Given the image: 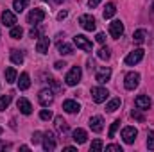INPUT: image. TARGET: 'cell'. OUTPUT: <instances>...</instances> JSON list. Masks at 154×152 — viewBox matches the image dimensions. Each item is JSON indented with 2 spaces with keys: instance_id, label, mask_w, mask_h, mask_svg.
Listing matches in <instances>:
<instances>
[{
  "instance_id": "obj_10",
  "label": "cell",
  "mask_w": 154,
  "mask_h": 152,
  "mask_svg": "<svg viewBox=\"0 0 154 152\" xmlns=\"http://www.w3.org/2000/svg\"><path fill=\"white\" fill-rule=\"evenodd\" d=\"M151 99L147 97V95H138L136 99H134V106H136V109H140V111H147V109H151Z\"/></svg>"
},
{
  "instance_id": "obj_43",
  "label": "cell",
  "mask_w": 154,
  "mask_h": 152,
  "mask_svg": "<svg viewBox=\"0 0 154 152\" xmlns=\"http://www.w3.org/2000/svg\"><path fill=\"white\" fill-rule=\"evenodd\" d=\"M66 16H68V11H59L57 13V20H65Z\"/></svg>"
},
{
  "instance_id": "obj_3",
  "label": "cell",
  "mask_w": 154,
  "mask_h": 152,
  "mask_svg": "<svg viewBox=\"0 0 154 152\" xmlns=\"http://www.w3.org/2000/svg\"><path fill=\"white\" fill-rule=\"evenodd\" d=\"M108 97H109V91H108L106 88H100V86L91 88V99H93V102L102 104V102H106Z\"/></svg>"
},
{
  "instance_id": "obj_18",
  "label": "cell",
  "mask_w": 154,
  "mask_h": 152,
  "mask_svg": "<svg viewBox=\"0 0 154 152\" xmlns=\"http://www.w3.org/2000/svg\"><path fill=\"white\" fill-rule=\"evenodd\" d=\"M48 47H50V39L47 38V36H41L38 39V43H36V50H38L39 54H47Z\"/></svg>"
},
{
  "instance_id": "obj_42",
  "label": "cell",
  "mask_w": 154,
  "mask_h": 152,
  "mask_svg": "<svg viewBox=\"0 0 154 152\" xmlns=\"http://www.w3.org/2000/svg\"><path fill=\"white\" fill-rule=\"evenodd\" d=\"M65 66H66L65 61H57V63H54V68H56V70H61V68H65Z\"/></svg>"
},
{
  "instance_id": "obj_22",
  "label": "cell",
  "mask_w": 154,
  "mask_h": 152,
  "mask_svg": "<svg viewBox=\"0 0 154 152\" xmlns=\"http://www.w3.org/2000/svg\"><path fill=\"white\" fill-rule=\"evenodd\" d=\"M120 104H122V100L118 99V97H115V99H111L108 104H106V111L108 113H113V111H116L118 108H120Z\"/></svg>"
},
{
  "instance_id": "obj_11",
  "label": "cell",
  "mask_w": 154,
  "mask_h": 152,
  "mask_svg": "<svg viewBox=\"0 0 154 152\" xmlns=\"http://www.w3.org/2000/svg\"><path fill=\"white\" fill-rule=\"evenodd\" d=\"M43 149L45 150H54L56 149V138H54V132H50V131H47V132H43Z\"/></svg>"
},
{
  "instance_id": "obj_15",
  "label": "cell",
  "mask_w": 154,
  "mask_h": 152,
  "mask_svg": "<svg viewBox=\"0 0 154 152\" xmlns=\"http://www.w3.org/2000/svg\"><path fill=\"white\" fill-rule=\"evenodd\" d=\"M63 109H65L66 113L74 114V113H79V111H81V106H79V102L72 100V99H68V100L63 102Z\"/></svg>"
},
{
  "instance_id": "obj_9",
  "label": "cell",
  "mask_w": 154,
  "mask_h": 152,
  "mask_svg": "<svg viewBox=\"0 0 154 152\" xmlns=\"http://www.w3.org/2000/svg\"><path fill=\"white\" fill-rule=\"evenodd\" d=\"M38 100H39V104L43 106V108H47V106H50L52 102H54V93H52V90H41L39 91V95H38Z\"/></svg>"
},
{
  "instance_id": "obj_21",
  "label": "cell",
  "mask_w": 154,
  "mask_h": 152,
  "mask_svg": "<svg viewBox=\"0 0 154 152\" xmlns=\"http://www.w3.org/2000/svg\"><path fill=\"white\" fill-rule=\"evenodd\" d=\"M18 88L23 90V91L31 88V79H29V74H27V72H23V74L20 75V79H18Z\"/></svg>"
},
{
  "instance_id": "obj_27",
  "label": "cell",
  "mask_w": 154,
  "mask_h": 152,
  "mask_svg": "<svg viewBox=\"0 0 154 152\" xmlns=\"http://www.w3.org/2000/svg\"><path fill=\"white\" fill-rule=\"evenodd\" d=\"M11 61L14 65H22L23 63V54L20 50H11Z\"/></svg>"
},
{
  "instance_id": "obj_14",
  "label": "cell",
  "mask_w": 154,
  "mask_h": 152,
  "mask_svg": "<svg viewBox=\"0 0 154 152\" xmlns=\"http://www.w3.org/2000/svg\"><path fill=\"white\" fill-rule=\"evenodd\" d=\"M90 129L93 132H100L104 129V118L102 116H91L90 118Z\"/></svg>"
},
{
  "instance_id": "obj_45",
  "label": "cell",
  "mask_w": 154,
  "mask_h": 152,
  "mask_svg": "<svg viewBox=\"0 0 154 152\" xmlns=\"http://www.w3.org/2000/svg\"><path fill=\"white\" fill-rule=\"evenodd\" d=\"M54 2H56V4H61V2H65V0H54Z\"/></svg>"
},
{
  "instance_id": "obj_23",
  "label": "cell",
  "mask_w": 154,
  "mask_h": 152,
  "mask_svg": "<svg viewBox=\"0 0 154 152\" xmlns=\"http://www.w3.org/2000/svg\"><path fill=\"white\" fill-rule=\"evenodd\" d=\"M57 52H59L61 56H68V54H72V52H74V47L63 41V43H59V45H57Z\"/></svg>"
},
{
  "instance_id": "obj_17",
  "label": "cell",
  "mask_w": 154,
  "mask_h": 152,
  "mask_svg": "<svg viewBox=\"0 0 154 152\" xmlns=\"http://www.w3.org/2000/svg\"><path fill=\"white\" fill-rule=\"evenodd\" d=\"M16 106H18L20 113H23V114H31L32 113V106H31V102H29L27 99H18Z\"/></svg>"
},
{
  "instance_id": "obj_40",
  "label": "cell",
  "mask_w": 154,
  "mask_h": 152,
  "mask_svg": "<svg viewBox=\"0 0 154 152\" xmlns=\"http://www.w3.org/2000/svg\"><path fill=\"white\" fill-rule=\"evenodd\" d=\"M95 39H97V43H100V45H102V43L106 41V34H104V32H99V34L95 36Z\"/></svg>"
},
{
  "instance_id": "obj_1",
  "label": "cell",
  "mask_w": 154,
  "mask_h": 152,
  "mask_svg": "<svg viewBox=\"0 0 154 152\" xmlns=\"http://www.w3.org/2000/svg\"><path fill=\"white\" fill-rule=\"evenodd\" d=\"M81 77H82V72H81V66H74L66 77H65V81H66V84L68 86H77L79 82H81Z\"/></svg>"
},
{
  "instance_id": "obj_2",
  "label": "cell",
  "mask_w": 154,
  "mask_h": 152,
  "mask_svg": "<svg viewBox=\"0 0 154 152\" xmlns=\"http://www.w3.org/2000/svg\"><path fill=\"white\" fill-rule=\"evenodd\" d=\"M142 59H143V50H142V48H134L133 52H129V54L125 56V59H124V61H125V65H127V66H134V65H136V63H140Z\"/></svg>"
},
{
  "instance_id": "obj_13",
  "label": "cell",
  "mask_w": 154,
  "mask_h": 152,
  "mask_svg": "<svg viewBox=\"0 0 154 152\" xmlns=\"http://www.w3.org/2000/svg\"><path fill=\"white\" fill-rule=\"evenodd\" d=\"M109 77H111V68H100V70H97V74H95V81L97 82H100V84H106L108 81H109Z\"/></svg>"
},
{
  "instance_id": "obj_35",
  "label": "cell",
  "mask_w": 154,
  "mask_h": 152,
  "mask_svg": "<svg viewBox=\"0 0 154 152\" xmlns=\"http://www.w3.org/2000/svg\"><path fill=\"white\" fill-rule=\"evenodd\" d=\"M131 116L134 118V120H138V122H145V116L140 113L138 109H134V111H131Z\"/></svg>"
},
{
  "instance_id": "obj_38",
  "label": "cell",
  "mask_w": 154,
  "mask_h": 152,
  "mask_svg": "<svg viewBox=\"0 0 154 152\" xmlns=\"http://www.w3.org/2000/svg\"><path fill=\"white\" fill-rule=\"evenodd\" d=\"M48 84H50L56 91H61V86H59V82H57L56 79H52V77H50V79H48Z\"/></svg>"
},
{
  "instance_id": "obj_29",
  "label": "cell",
  "mask_w": 154,
  "mask_h": 152,
  "mask_svg": "<svg viewBox=\"0 0 154 152\" xmlns=\"http://www.w3.org/2000/svg\"><path fill=\"white\" fill-rule=\"evenodd\" d=\"M22 34H23V29H22V27H18V25L11 27V32H9V36H11L13 39H20V38H22Z\"/></svg>"
},
{
  "instance_id": "obj_28",
  "label": "cell",
  "mask_w": 154,
  "mask_h": 152,
  "mask_svg": "<svg viewBox=\"0 0 154 152\" xmlns=\"http://www.w3.org/2000/svg\"><path fill=\"white\" fill-rule=\"evenodd\" d=\"M16 75H18V74H16V70H14L13 66L5 68V81H7L9 84H13V82L16 81Z\"/></svg>"
},
{
  "instance_id": "obj_37",
  "label": "cell",
  "mask_w": 154,
  "mask_h": 152,
  "mask_svg": "<svg viewBox=\"0 0 154 152\" xmlns=\"http://www.w3.org/2000/svg\"><path fill=\"white\" fill-rule=\"evenodd\" d=\"M31 140H32V143H39V141L43 140V132H39V131H36V132L32 134V138H31Z\"/></svg>"
},
{
  "instance_id": "obj_7",
  "label": "cell",
  "mask_w": 154,
  "mask_h": 152,
  "mask_svg": "<svg viewBox=\"0 0 154 152\" xmlns=\"http://www.w3.org/2000/svg\"><path fill=\"white\" fill-rule=\"evenodd\" d=\"M74 43L77 45V48H81V50H84V52H91V48H93L91 41L86 38V36H82V34L74 36Z\"/></svg>"
},
{
  "instance_id": "obj_5",
  "label": "cell",
  "mask_w": 154,
  "mask_h": 152,
  "mask_svg": "<svg viewBox=\"0 0 154 152\" xmlns=\"http://www.w3.org/2000/svg\"><path fill=\"white\" fill-rule=\"evenodd\" d=\"M79 25L84 29V31H95V27H97V22H95V18L91 16V14H82V16H79Z\"/></svg>"
},
{
  "instance_id": "obj_31",
  "label": "cell",
  "mask_w": 154,
  "mask_h": 152,
  "mask_svg": "<svg viewBox=\"0 0 154 152\" xmlns=\"http://www.w3.org/2000/svg\"><path fill=\"white\" fill-rule=\"evenodd\" d=\"M9 104H11V95H2V97H0V111L7 109Z\"/></svg>"
},
{
  "instance_id": "obj_24",
  "label": "cell",
  "mask_w": 154,
  "mask_h": 152,
  "mask_svg": "<svg viewBox=\"0 0 154 152\" xmlns=\"http://www.w3.org/2000/svg\"><path fill=\"white\" fill-rule=\"evenodd\" d=\"M54 122H56V129H57L59 132H66V131H68V125H66V122L63 120V116H56Z\"/></svg>"
},
{
  "instance_id": "obj_46",
  "label": "cell",
  "mask_w": 154,
  "mask_h": 152,
  "mask_svg": "<svg viewBox=\"0 0 154 152\" xmlns=\"http://www.w3.org/2000/svg\"><path fill=\"white\" fill-rule=\"evenodd\" d=\"M151 9H152V11H154V2H152V5H151Z\"/></svg>"
},
{
  "instance_id": "obj_32",
  "label": "cell",
  "mask_w": 154,
  "mask_h": 152,
  "mask_svg": "<svg viewBox=\"0 0 154 152\" xmlns=\"http://www.w3.org/2000/svg\"><path fill=\"white\" fill-rule=\"evenodd\" d=\"M102 147H104V145H102V141H100V140H93V141H91L90 150H91V152H99V150H102Z\"/></svg>"
},
{
  "instance_id": "obj_19",
  "label": "cell",
  "mask_w": 154,
  "mask_h": 152,
  "mask_svg": "<svg viewBox=\"0 0 154 152\" xmlns=\"http://www.w3.org/2000/svg\"><path fill=\"white\" fill-rule=\"evenodd\" d=\"M86 140H88V134H86L84 129H75V131H74V141H75L77 145L86 143Z\"/></svg>"
},
{
  "instance_id": "obj_4",
  "label": "cell",
  "mask_w": 154,
  "mask_h": 152,
  "mask_svg": "<svg viewBox=\"0 0 154 152\" xmlns=\"http://www.w3.org/2000/svg\"><path fill=\"white\" fill-rule=\"evenodd\" d=\"M136 136H138V129H136V127H133V125H127V127H124V129H122V140H124L127 145L134 143Z\"/></svg>"
},
{
  "instance_id": "obj_12",
  "label": "cell",
  "mask_w": 154,
  "mask_h": 152,
  "mask_svg": "<svg viewBox=\"0 0 154 152\" xmlns=\"http://www.w3.org/2000/svg\"><path fill=\"white\" fill-rule=\"evenodd\" d=\"M109 34H111L115 39H118L122 34H124V23H122L120 20H115V22L109 23Z\"/></svg>"
},
{
  "instance_id": "obj_36",
  "label": "cell",
  "mask_w": 154,
  "mask_h": 152,
  "mask_svg": "<svg viewBox=\"0 0 154 152\" xmlns=\"http://www.w3.org/2000/svg\"><path fill=\"white\" fill-rule=\"evenodd\" d=\"M39 118H41V120H50V118H52V111H50V109H41Z\"/></svg>"
},
{
  "instance_id": "obj_6",
  "label": "cell",
  "mask_w": 154,
  "mask_h": 152,
  "mask_svg": "<svg viewBox=\"0 0 154 152\" xmlns=\"http://www.w3.org/2000/svg\"><path fill=\"white\" fill-rule=\"evenodd\" d=\"M138 84H140V74L138 72H129L124 79L125 90H134V88H138Z\"/></svg>"
},
{
  "instance_id": "obj_20",
  "label": "cell",
  "mask_w": 154,
  "mask_h": 152,
  "mask_svg": "<svg viewBox=\"0 0 154 152\" xmlns=\"http://www.w3.org/2000/svg\"><path fill=\"white\" fill-rule=\"evenodd\" d=\"M145 38H147V31H145V29H138V31H134V34H133V41H134V45H142V43H145Z\"/></svg>"
},
{
  "instance_id": "obj_44",
  "label": "cell",
  "mask_w": 154,
  "mask_h": 152,
  "mask_svg": "<svg viewBox=\"0 0 154 152\" xmlns=\"http://www.w3.org/2000/svg\"><path fill=\"white\" fill-rule=\"evenodd\" d=\"M88 4H90V7H97L100 4V0H88Z\"/></svg>"
},
{
  "instance_id": "obj_34",
  "label": "cell",
  "mask_w": 154,
  "mask_h": 152,
  "mask_svg": "<svg viewBox=\"0 0 154 152\" xmlns=\"http://www.w3.org/2000/svg\"><path fill=\"white\" fill-rule=\"evenodd\" d=\"M118 127H120V120H115V122L111 123V129H109V132H108V136H109V138H113V136H115V132L118 131Z\"/></svg>"
},
{
  "instance_id": "obj_26",
  "label": "cell",
  "mask_w": 154,
  "mask_h": 152,
  "mask_svg": "<svg viewBox=\"0 0 154 152\" xmlns=\"http://www.w3.org/2000/svg\"><path fill=\"white\" fill-rule=\"evenodd\" d=\"M115 13H116L115 4H113V2H109V4L104 7V13H102V14H104V18H113V16H115Z\"/></svg>"
},
{
  "instance_id": "obj_47",
  "label": "cell",
  "mask_w": 154,
  "mask_h": 152,
  "mask_svg": "<svg viewBox=\"0 0 154 152\" xmlns=\"http://www.w3.org/2000/svg\"><path fill=\"white\" fill-rule=\"evenodd\" d=\"M0 134H2V127H0Z\"/></svg>"
},
{
  "instance_id": "obj_33",
  "label": "cell",
  "mask_w": 154,
  "mask_h": 152,
  "mask_svg": "<svg viewBox=\"0 0 154 152\" xmlns=\"http://www.w3.org/2000/svg\"><path fill=\"white\" fill-rule=\"evenodd\" d=\"M147 149L149 150H154V131H149L147 132Z\"/></svg>"
},
{
  "instance_id": "obj_41",
  "label": "cell",
  "mask_w": 154,
  "mask_h": 152,
  "mask_svg": "<svg viewBox=\"0 0 154 152\" xmlns=\"http://www.w3.org/2000/svg\"><path fill=\"white\" fill-rule=\"evenodd\" d=\"M29 36H31V38H38V36H39V29L32 27V29H31V32H29Z\"/></svg>"
},
{
  "instance_id": "obj_16",
  "label": "cell",
  "mask_w": 154,
  "mask_h": 152,
  "mask_svg": "<svg viewBox=\"0 0 154 152\" xmlns=\"http://www.w3.org/2000/svg\"><path fill=\"white\" fill-rule=\"evenodd\" d=\"M2 23L4 25H7V27H14L16 25V16H14V13H11V11H4L2 13Z\"/></svg>"
},
{
  "instance_id": "obj_30",
  "label": "cell",
  "mask_w": 154,
  "mask_h": 152,
  "mask_svg": "<svg viewBox=\"0 0 154 152\" xmlns=\"http://www.w3.org/2000/svg\"><path fill=\"white\" fill-rule=\"evenodd\" d=\"M97 56H99V57H100L102 61H108V59L111 57V50H109L108 47H102V48H100V50L97 52Z\"/></svg>"
},
{
  "instance_id": "obj_25",
  "label": "cell",
  "mask_w": 154,
  "mask_h": 152,
  "mask_svg": "<svg viewBox=\"0 0 154 152\" xmlns=\"http://www.w3.org/2000/svg\"><path fill=\"white\" fill-rule=\"evenodd\" d=\"M29 2H31V0H13V9H14L16 13H22V11L29 5Z\"/></svg>"
},
{
  "instance_id": "obj_8",
  "label": "cell",
  "mask_w": 154,
  "mask_h": 152,
  "mask_svg": "<svg viewBox=\"0 0 154 152\" xmlns=\"http://www.w3.org/2000/svg\"><path fill=\"white\" fill-rule=\"evenodd\" d=\"M45 11L43 9H32L31 13H29V16H27V22L31 23V25H38V23H41L43 20H45Z\"/></svg>"
},
{
  "instance_id": "obj_39",
  "label": "cell",
  "mask_w": 154,
  "mask_h": 152,
  "mask_svg": "<svg viewBox=\"0 0 154 152\" xmlns=\"http://www.w3.org/2000/svg\"><path fill=\"white\" fill-rule=\"evenodd\" d=\"M106 150L108 152H122V147H120V145H108Z\"/></svg>"
}]
</instances>
